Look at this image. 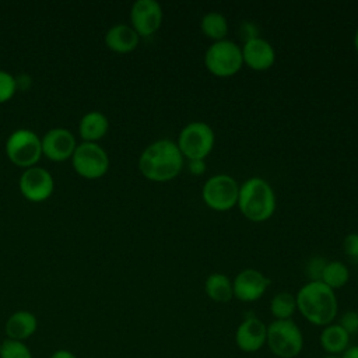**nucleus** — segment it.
Returning a JSON list of instances; mask_svg holds the SVG:
<instances>
[{
	"label": "nucleus",
	"mask_w": 358,
	"mask_h": 358,
	"mask_svg": "<svg viewBox=\"0 0 358 358\" xmlns=\"http://www.w3.org/2000/svg\"><path fill=\"white\" fill-rule=\"evenodd\" d=\"M239 35H242L243 41L246 42L249 39L257 38L259 36V29H257V27L253 22L243 21L242 25H241V29H239Z\"/></svg>",
	"instance_id": "c85d7f7f"
},
{
	"label": "nucleus",
	"mask_w": 358,
	"mask_h": 358,
	"mask_svg": "<svg viewBox=\"0 0 358 358\" xmlns=\"http://www.w3.org/2000/svg\"><path fill=\"white\" fill-rule=\"evenodd\" d=\"M38 327L36 316L29 310H17L6 322V334L10 340L24 341L29 338Z\"/></svg>",
	"instance_id": "f3484780"
},
{
	"label": "nucleus",
	"mask_w": 358,
	"mask_h": 358,
	"mask_svg": "<svg viewBox=\"0 0 358 358\" xmlns=\"http://www.w3.org/2000/svg\"><path fill=\"white\" fill-rule=\"evenodd\" d=\"M206 295L218 303H227L234 298L232 280L222 273H211L204 281Z\"/></svg>",
	"instance_id": "aec40b11"
},
{
	"label": "nucleus",
	"mask_w": 358,
	"mask_h": 358,
	"mask_svg": "<svg viewBox=\"0 0 358 358\" xmlns=\"http://www.w3.org/2000/svg\"><path fill=\"white\" fill-rule=\"evenodd\" d=\"M6 154L18 166H34L42 155L41 138L29 129H17L7 137Z\"/></svg>",
	"instance_id": "6e6552de"
},
{
	"label": "nucleus",
	"mask_w": 358,
	"mask_h": 358,
	"mask_svg": "<svg viewBox=\"0 0 358 358\" xmlns=\"http://www.w3.org/2000/svg\"><path fill=\"white\" fill-rule=\"evenodd\" d=\"M350 280V270L347 264H344L340 260H331L327 262L320 281L330 287L333 291L343 288Z\"/></svg>",
	"instance_id": "5701e85b"
},
{
	"label": "nucleus",
	"mask_w": 358,
	"mask_h": 358,
	"mask_svg": "<svg viewBox=\"0 0 358 358\" xmlns=\"http://www.w3.org/2000/svg\"><path fill=\"white\" fill-rule=\"evenodd\" d=\"M18 186L27 200L43 201L53 193L55 182L49 171L34 165L21 173Z\"/></svg>",
	"instance_id": "f8f14e48"
},
{
	"label": "nucleus",
	"mask_w": 358,
	"mask_h": 358,
	"mask_svg": "<svg viewBox=\"0 0 358 358\" xmlns=\"http://www.w3.org/2000/svg\"><path fill=\"white\" fill-rule=\"evenodd\" d=\"M0 358H32V354L24 341L7 338L1 343Z\"/></svg>",
	"instance_id": "b1692460"
},
{
	"label": "nucleus",
	"mask_w": 358,
	"mask_h": 358,
	"mask_svg": "<svg viewBox=\"0 0 358 358\" xmlns=\"http://www.w3.org/2000/svg\"><path fill=\"white\" fill-rule=\"evenodd\" d=\"M76 172L88 179H96L106 173L109 168V157L106 151L96 143L83 141L71 155Z\"/></svg>",
	"instance_id": "1a4fd4ad"
},
{
	"label": "nucleus",
	"mask_w": 358,
	"mask_h": 358,
	"mask_svg": "<svg viewBox=\"0 0 358 358\" xmlns=\"http://www.w3.org/2000/svg\"><path fill=\"white\" fill-rule=\"evenodd\" d=\"M270 278L256 268H243L232 280L234 298L241 302H256L267 291Z\"/></svg>",
	"instance_id": "9b49d317"
},
{
	"label": "nucleus",
	"mask_w": 358,
	"mask_h": 358,
	"mask_svg": "<svg viewBox=\"0 0 358 358\" xmlns=\"http://www.w3.org/2000/svg\"><path fill=\"white\" fill-rule=\"evenodd\" d=\"M236 206L249 221L264 222L270 220L275 211V193L266 179L252 176L239 185Z\"/></svg>",
	"instance_id": "7ed1b4c3"
},
{
	"label": "nucleus",
	"mask_w": 358,
	"mask_h": 358,
	"mask_svg": "<svg viewBox=\"0 0 358 358\" xmlns=\"http://www.w3.org/2000/svg\"><path fill=\"white\" fill-rule=\"evenodd\" d=\"M176 144L185 159H206L214 148L215 134L208 123L194 120L182 127Z\"/></svg>",
	"instance_id": "423d86ee"
},
{
	"label": "nucleus",
	"mask_w": 358,
	"mask_h": 358,
	"mask_svg": "<svg viewBox=\"0 0 358 358\" xmlns=\"http://www.w3.org/2000/svg\"><path fill=\"white\" fill-rule=\"evenodd\" d=\"M267 324L255 315L246 316L235 330V344L246 354H253L266 345Z\"/></svg>",
	"instance_id": "ddd939ff"
},
{
	"label": "nucleus",
	"mask_w": 358,
	"mask_h": 358,
	"mask_svg": "<svg viewBox=\"0 0 358 358\" xmlns=\"http://www.w3.org/2000/svg\"><path fill=\"white\" fill-rule=\"evenodd\" d=\"M343 250L347 257L358 262V232H351L343 239Z\"/></svg>",
	"instance_id": "cd10ccee"
},
{
	"label": "nucleus",
	"mask_w": 358,
	"mask_h": 358,
	"mask_svg": "<svg viewBox=\"0 0 358 358\" xmlns=\"http://www.w3.org/2000/svg\"><path fill=\"white\" fill-rule=\"evenodd\" d=\"M323 358H340V357H336V355H326V357H323Z\"/></svg>",
	"instance_id": "72a5a7b5"
},
{
	"label": "nucleus",
	"mask_w": 358,
	"mask_h": 358,
	"mask_svg": "<svg viewBox=\"0 0 358 358\" xmlns=\"http://www.w3.org/2000/svg\"><path fill=\"white\" fill-rule=\"evenodd\" d=\"M239 185L227 173H217L210 176L201 187V199L204 204L218 213L234 208L238 203Z\"/></svg>",
	"instance_id": "0eeeda50"
},
{
	"label": "nucleus",
	"mask_w": 358,
	"mask_h": 358,
	"mask_svg": "<svg viewBox=\"0 0 358 358\" xmlns=\"http://www.w3.org/2000/svg\"><path fill=\"white\" fill-rule=\"evenodd\" d=\"M350 338L351 336L338 323L333 322L322 327L319 334V344L327 355L340 357L350 345Z\"/></svg>",
	"instance_id": "a211bd4d"
},
{
	"label": "nucleus",
	"mask_w": 358,
	"mask_h": 358,
	"mask_svg": "<svg viewBox=\"0 0 358 358\" xmlns=\"http://www.w3.org/2000/svg\"><path fill=\"white\" fill-rule=\"evenodd\" d=\"M296 310L313 326L324 327L334 322L338 313L336 291L322 281L305 282L295 295Z\"/></svg>",
	"instance_id": "f03ea898"
},
{
	"label": "nucleus",
	"mask_w": 358,
	"mask_h": 358,
	"mask_svg": "<svg viewBox=\"0 0 358 358\" xmlns=\"http://www.w3.org/2000/svg\"><path fill=\"white\" fill-rule=\"evenodd\" d=\"M204 66L215 77H232L243 66L242 49L236 42L227 38L213 42L204 53Z\"/></svg>",
	"instance_id": "39448f33"
},
{
	"label": "nucleus",
	"mask_w": 358,
	"mask_h": 358,
	"mask_svg": "<svg viewBox=\"0 0 358 358\" xmlns=\"http://www.w3.org/2000/svg\"><path fill=\"white\" fill-rule=\"evenodd\" d=\"M109 129L108 117L99 112V110H91L87 112L80 123H78V131L84 141L95 143L96 140L102 138Z\"/></svg>",
	"instance_id": "6ab92c4d"
},
{
	"label": "nucleus",
	"mask_w": 358,
	"mask_h": 358,
	"mask_svg": "<svg viewBox=\"0 0 358 358\" xmlns=\"http://www.w3.org/2000/svg\"><path fill=\"white\" fill-rule=\"evenodd\" d=\"M350 336H355L358 333V312L357 310H345L338 322H337Z\"/></svg>",
	"instance_id": "bb28decb"
},
{
	"label": "nucleus",
	"mask_w": 358,
	"mask_h": 358,
	"mask_svg": "<svg viewBox=\"0 0 358 358\" xmlns=\"http://www.w3.org/2000/svg\"><path fill=\"white\" fill-rule=\"evenodd\" d=\"M200 29L204 36L214 42L225 39L228 34V20L218 11L206 13L200 21Z\"/></svg>",
	"instance_id": "412c9836"
},
{
	"label": "nucleus",
	"mask_w": 358,
	"mask_h": 358,
	"mask_svg": "<svg viewBox=\"0 0 358 358\" xmlns=\"http://www.w3.org/2000/svg\"><path fill=\"white\" fill-rule=\"evenodd\" d=\"M326 264H327V260H326V259H323V257H320V256L312 257V259L308 262L306 270H305V274L308 275L309 281H320Z\"/></svg>",
	"instance_id": "a878e982"
},
{
	"label": "nucleus",
	"mask_w": 358,
	"mask_h": 358,
	"mask_svg": "<svg viewBox=\"0 0 358 358\" xmlns=\"http://www.w3.org/2000/svg\"><path fill=\"white\" fill-rule=\"evenodd\" d=\"M354 48H355V50L358 53V28H357V31L354 34Z\"/></svg>",
	"instance_id": "473e14b6"
},
{
	"label": "nucleus",
	"mask_w": 358,
	"mask_h": 358,
	"mask_svg": "<svg viewBox=\"0 0 358 358\" xmlns=\"http://www.w3.org/2000/svg\"><path fill=\"white\" fill-rule=\"evenodd\" d=\"M17 90V80L6 70H0V102L8 101Z\"/></svg>",
	"instance_id": "393cba45"
},
{
	"label": "nucleus",
	"mask_w": 358,
	"mask_h": 358,
	"mask_svg": "<svg viewBox=\"0 0 358 358\" xmlns=\"http://www.w3.org/2000/svg\"><path fill=\"white\" fill-rule=\"evenodd\" d=\"M183 162L185 158L176 141L159 138L143 150L138 158V169L145 179L164 183L175 179L180 173Z\"/></svg>",
	"instance_id": "f257e3e1"
},
{
	"label": "nucleus",
	"mask_w": 358,
	"mask_h": 358,
	"mask_svg": "<svg viewBox=\"0 0 358 358\" xmlns=\"http://www.w3.org/2000/svg\"><path fill=\"white\" fill-rule=\"evenodd\" d=\"M266 345L277 358H296L303 350V333L292 320H273L267 324Z\"/></svg>",
	"instance_id": "20e7f679"
},
{
	"label": "nucleus",
	"mask_w": 358,
	"mask_h": 358,
	"mask_svg": "<svg viewBox=\"0 0 358 358\" xmlns=\"http://www.w3.org/2000/svg\"><path fill=\"white\" fill-rule=\"evenodd\" d=\"M42 154L52 161H64L71 158L77 144L73 133L64 127H55L46 131L41 138Z\"/></svg>",
	"instance_id": "4468645a"
},
{
	"label": "nucleus",
	"mask_w": 358,
	"mask_h": 358,
	"mask_svg": "<svg viewBox=\"0 0 358 358\" xmlns=\"http://www.w3.org/2000/svg\"><path fill=\"white\" fill-rule=\"evenodd\" d=\"M241 49H242L243 64H246L252 70H256V71L268 70L275 62V50L273 45L262 36L243 42Z\"/></svg>",
	"instance_id": "2eb2a0df"
},
{
	"label": "nucleus",
	"mask_w": 358,
	"mask_h": 358,
	"mask_svg": "<svg viewBox=\"0 0 358 358\" xmlns=\"http://www.w3.org/2000/svg\"><path fill=\"white\" fill-rule=\"evenodd\" d=\"M0 351H1V343H0Z\"/></svg>",
	"instance_id": "f704fd0d"
},
{
	"label": "nucleus",
	"mask_w": 358,
	"mask_h": 358,
	"mask_svg": "<svg viewBox=\"0 0 358 358\" xmlns=\"http://www.w3.org/2000/svg\"><path fill=\"white\" fill-rule=\"evenodd\" d=\"M140 36L127 24H115L105 34L106 46L117 53H129L134 50L138 45Z\"/></svg>",
	"instance_id": "dca6fc26"
},
{
	"label": "nucleus",
	"mask_w": 358,
	"mask_h": 358,
	"mask_svg": "<svg viewBox=\"0 0 358 358\" xmlns=\"http://www.w3.org/2000/svg\"><path fill=\"white\" fill-rule=\"evenodd\" d=\"M340 358H358V344L348 345Z\"/></svg>",
	"instance_id": "7c9ffc66"
},
{
	"label": "nucleus",
	"mask_w": 358,
	"mask_h": 358,
	"mask_svg": "<svg viewBox=\"0 0 358 358\" xmlns=\"http://www.w3.org/2000/svg\"><path fill=\"white\" fill-rule=\"evenodd\" d=\"M270 313L274 320H288L296 312L295 295L288 291L277 292L270 301Z\"/></svg>",
	"instance_id": "4be33fe9"
},
{
	"label": "nucleus",
	"mask_w": 358,
	"mask_h": 358,
	"mask_svg": "<svg viewBox=\"0 0 358 358\" xmlns=\"http://www.w3.org/2000/svg\"><path fill=\"white\" fill-rule=\"evenodd\" d=\"M206 159H190L187 161V169L192 175L200 176L206 172Z\"/></svg>",
	"instance_id": "c756f323"
},
{
	"label": "nucleus",
	"mask_w": 358,
	"mask_h": 358,
	"mask_svg": "<svg viewBox=\"0 0 358 358\" xmlns=\"http://www.w3.org/2000/svg\"><path fill=\"white\" fill-rule=\"evenodd\" d=\"M50 358H77V357H76L74 352L62 348V350H56V351L50 355Z\"/></svg>",
	"instance_id": "2f4dec72"
},
{
	"label": "nucleus",
	"mask_w": 358,
	"mask_h": 358,
	"mask_svg": "<svg viewBox=\"0 0 358 358\" xmlns=\"http://www.w3.org/2000/svg\"><path fill=\"white\" fill-rule=\"evenodd\" d=\"M164 13L157 0H136L130 8V22L138 36H151L162 24Z\"/></svg>",
	"instance_id": "9d476101"
}]
</instances>
